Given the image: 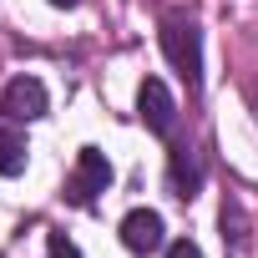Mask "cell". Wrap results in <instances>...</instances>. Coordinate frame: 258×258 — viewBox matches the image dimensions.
<instances>
[{"mask_svg": "<svg viewBox=\"0 0 258 258\" xmlns=\"http://www.w3.org/2000/svg\"><path fill=\"white\" fill-rule=\"evenodd\" d=\"M26 157H31L26 137H21V132H11V126H0V177L26 172Z\"/></svg>", "mask_w": 258, "mask_h": 258, "instance_id": "52a82bcc", "label": "cell"}, {"mask_svg": "<svg viewBox=\"0 0 258 258\" xmlns=\"http://www.w3.org/2000/svg\"><path fill=\"white\" fill-rule=\"evenodd\" d=\"M0 116H6V121H36V116H46V86L36 76L6 81V91H0Z\"/></svg>", "mask_w": 258, "mask_h": 258, "instance_id": "3957f363", "label": "cell"}, {"mask_svg": "<svg viewBox=\"0 0 258 258\" xmlns=\"http://www.w3.org/2000/svg\"><path fill=\"white\" fill-rule=\"evenodd\" d=\"M137 111H142V121L152 126L157 137H172V126H177V101H172V91H167L157 76L142 81V91H137Z\"/></svg>", "mask_w": 258, "mask_h": 258, "instance_id": "277c9868", "label": "cell"}, {"mask_svg": "<svg viewBox=\"0 0 258 258\" xmlns=\"http://www.w3.org/2000/svg\"><path fill=\"white\" fill-rule=\"evenodd\" d=\"M167 187H172V198H198V187H203V162L192 157V147H177L172 152V162H167Z\"/></svg>", "mask_w": 258, "mask_h": 258, "instance_id": "8992f818", "label": "cell"}, {"mask_svg": "<svg viewBox=\"0 0 258 258\" xmlns=\"http://www.w3.org/2000/svg\"><path fill=\"white\" fill-rule=\"evenodd\" d=\"M162 51L177 66V76L198 91V81H203V31L187 16H162Z\"/></svg>", "mask_w": 258, "mask_h": 258, "instance_id": "6da1fadb", "label": "cell"}, {"mask_svg": "<svg viewBox=\"0 0 258 258\" xmlns=\"http://www.w3.org/2000/svg\"><path fill=\"white\" fill-rule=\"evenodd\" d=\"M51 6H56V11H71V6H76V0H51Z\"/></svg>", "mask_w": 258, "mask_h": 258, "instance_id": "8fae6325", "label": "cell"}, {"mask_svg": "<svg viewBox=\"0 0 258 258\" xmlns=\"http://www.w3.org/2000/svg\"><path fill=\"white\" fill-rule=\"evenodd\" d=\"M106 187H111V162H106V152H101V147H81V152H76V167H71V177H66V203L91 208Z\"/></svg>", "mask_w": 258, "mask_h": 258, "instance_id": "7a4b0ae2", "label": "cell"}, {"mask_svg": "<svg viewBox=\"0 0 258 258\" xmlns=\"http://www.w3.org/2000/svg\"><path fill=\"white\" fill-rule=\"evenodd\" d=\"M167 258H203V248L192 238H177V243H167Z\"/></svg>", "mask_w": 258, "mask_h": 258, "instance_id": "30bf717a", "label": "cell"}, {"mask_svg": "<svg viewBox=\"0 0 258 258\" xmlns=\"http://www.w3.org/2000/svg\"><path fill=\"white\" fill-rule=\"evenodd\" d=\"M223 238H233V248L243 243V208H238L233 198L223 203Z\"/></svg>", "mask_w": 258, "mask_h": 258, "instance_id": "ba28073f", "label": "cell"}, {"mask_svg": "<svg viewBox=\"0 0 258 258\" xmlns=\"http://www.w3.org/2000/svg\"><path fill=\"white\" fill-rule=\"evenodd\" d=\"M51 258H81V248H76L66 233H51Z\"/></svg>", "mask_w": 258, "mask_h": 258, "instance_id": "9c48e42d", "label": "cell"}, {"mask_svg": "<svg viewBox=\"0 0 258 258\" xmlns=\"http://www.w3.org/2000/svg\"><path fill=\"white\" fill-rule=\"evenodd\" d=\"M121 243L132 248V253H157L162 248V213L132 208V213L121 218Z\"/></svg>", "mask_w": 258, "mask_h": 258, "instance_id": "5b68a950", "label": "cell"}]
</instances>
